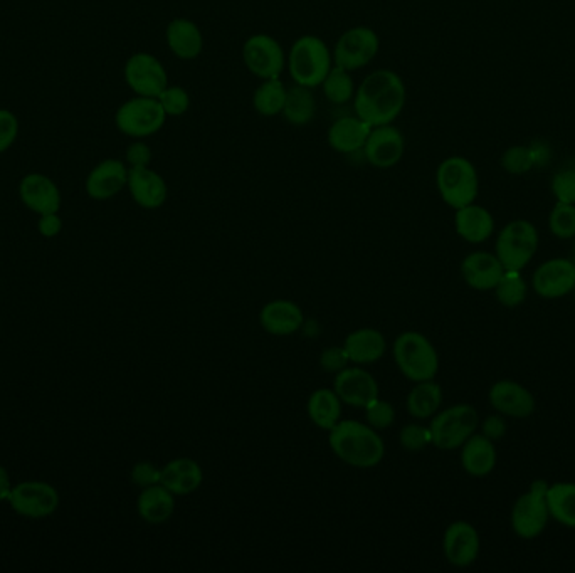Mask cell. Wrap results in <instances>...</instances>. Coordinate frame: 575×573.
<instances>
[{
  "label": "cell",
  "instance_id": "1",
  "mask_svg": "<svg viewBox=\"0 0 575 573\" xmlns=\"http://www.w3.org/2000/svg\"><path fill=\"white\" fill-rule=\"evenodd\" d=\"M406 105V85L392 69H377L355 91V115L370 127L389 125Z\"/></svg>",
  "mask_w": 575,
  "mask_h": 573
},
{
  "label": "cell",
  "instance_id": "2",
  "mask_svg": "<svg viewBox=\"0 0 575 573\" xmlns=\"http://www.w3.org/2000/svg\"><path fill=\"white\" fill-rule=\"evenodd\" d=\"M328 444L333 454L352 468H375L386 456V444L379 431L364 422H338L332 431H328Z\"/></svg>",
  "mask_w": 575,
  "mask_h": 573
},
{
  "label": "cell",
  "instance_id": "3",
  "mask_svg": "<svg viewBox=\"0 0 575 573\" xmlns=\"http://www.w3.org/2000/svg\"><path fill=\"white\" fill-rule=\"evenodd\" d=\"M288 71L296 85L306 88L322 86L333 68V54L327 43L317 36H301L296 39L288 54Z\"/></svg>",
  "mask_w": 575,
  "mask_h": 573
},
{
  "label": "cell",
  "instance_id": "4",
  "mask_svg": "<svg viewBox=\"0 0 575 573\" xmlns=\"http://www.w3.org/2000/svg\"><path fill=\"white\" fill-rule=\"evenodd\" d=\"M436 187L446 206L461 209L470 206L478 197L480 179L473 163L465 157H448L436 170Z\"/></svg>",
  "mask_w": 575,
  "mask_h": 573
},
{
  "label": "cell",
  "instance_id": "5",
  "mask_svg": "<svg viewBox=\"0 0 575 573\" xmlns=\"http://www.w3.org/2000/svg\"><path fill=\"white\" fill-rule=\"evenodd\" d=\"M392 355L401 374L411 382H423L436 377L439 355L433 343L419 332H404L396 338Z\"/></svg>",
  "mask_w": 575,
  "mask_h": 573
},
{
  "label": "cell",
  "instance_id": "6",
  "mask_svg": "<svg viewBox=\"0 0 575 573\" xmlns=\"http://www.w3.org/2000/svg\"><path fill=\"white\" fill-rule=\"evenodd\" d=\"M429 424L434 446L453 451L463 446L480 426V416L473 405L458 404L436 412Z\"/></svg>",
  "mask_w": 575,
  "mask_h": 573
},
{
  "label": "cell",
  "instance_id": "7",
  "mask_svg": "<svg viewBox=\"0 0 575 573\" xmlns=\"http://www.w3.org/2000/svg\"><path fill=\"white\" fill-rule=\"evenodd\" d=\"M496 258L505 271H522L539 249V232L530 221L508 222L496 237Z\"/></svg>",
  "mask_w": 575,
  "mask_h": 573
},
{
  "label": "cell",
  "instance_id": "8",
  "mask_svg": "<svg viewBox=\"0 0 575 573\" xmlns=\"http://www.w3.org/2000/svg\"><path fill=\"white\" fill-rule=\"evenodd\" d=\"M165 120L167 115L160 101L147 96H135L132 100L125 101L115 113L118 130L135 140L152 137L160 132L164 128Z\"/></svg>",
  "mask_w": 575,
  "mask_h": 573
},
{
  "label": "cell",
  "instance_id": "9",
  "mask_svg": "<svg viewBox=\"0 0 575 573\" xmlns=\"http://www.w3.org/2000/svg\"><path fill=\"white\" fill-rule=\"evenodd\" d=\"M550 484L544 479L533 481L530 491L518 498L512 510V528L517 537L533 540L540 537L550 520L547 491Z\"/></svg>",
  "mask_w": 575,
  "mask_h": 573
},
{
  "label": "cell",
  "instance_id": "10",
  "mask_svg": "<svg viewBox=\"0 0 575 573\" xmlns=\"http://www.w3.org/2000/svg\"><path fill=\"white\" fill-rule=\"evenodd\" d=\"M379 49V36L374 29L365 26L352 27L338 37L332 53L333 63L352 73L355 69L372 63Z\"/></svg>",
  "mask_w": 575,
  "mask_h": 573
},
{
  "label": "cell",
  "instance_id": "11",
  "mask_svg": "<svg viewBox=\"0 0 575 573\" xmlns=\"http://www.w3.org/2000/svg\"><path fill=\"white\" fill-rule=\"evenodd\" d=\"M243 61L249 73L259 79L280 78L286 68V54L275 37L254 34L243 46Z\"/></svg>",
  "mask_w": 575,
  "mask_h": 573
},
{
  "label": "cell",
  "instance_id": "12",
  "mask_svg": "<svg viewBox=\"0 0 575 573\" xmlns=\"http://www.w3.org/2000/svg\"><path fill=\"white\" fill-rule=\"evenodd\" d=\"M123 76L128 88L137 96L159 98L169 86V74L164 64L150 53H135L128 58Z\"/></svg>",
  "mask_w": 575,
  "mask_h": 573
},
{
  "label": "cell",
  "instance_id": "13",
  "mask_svg": "<svg viewBox=\"0 0 575 573\" xmlns=\"http://www.w3.org/2000/svg\"><path fill=\"white\" fill-rule=\"evenodd\" d=\"M9 505L17 515L41 520L58 510L59 495L53 484L44 481H24L12 488Z\"/></svg>",
  "mask_w": 575,
  "mask_h": 573
},
{
  "label": "cell",
  "instance_id": "14",
  "mask_svg": "<svg viewBox=\"0 0 575 573\" xmlns=\"http://www.w3.org/2000/svg\"><path fill=\"white\" fill-rule=\"evenodd\" d=\"M404 148H406L404 135L399 128L389 123V125L372 127L362 150L372 167L386 170L396 167L397 163L401 162Z\"/></svg>",
  "mask_w": 575,
  "mask_h": 573
},
{
  "label": "cell",
  "instance_id": "15",
  "mask_svg": "<svg viewBox=\"0 0 575 573\" xmlns=\"http://www.w3.org/2000/svg\"><path fill=\"white\" fill-rule=\"evenodd\" d=\"M533 290L545 300H559L575 288V264L570 259H550L533 273Z\"/></svg>",
  "mask_w": 575,
  "mask_h": 573
},
{
  "label": "cell",
  "instance_id": "16",
  "mask_svg": "<svg viewBox=\"0 0 575 573\" xmlns=\"http://www.w3.org/2000/svg\"><path fill=\"white\" fill-rule=\"evenodd\" d=\"M333 390L342 404L365 409L370 402L379 399V384L372 375L360 367L343 368L335 374Z\"/></svg>",
  "mask_w": 575,
  "mask_h": 573
},
{
  "label": "cell",
  "instance_id": "17",
  "mask_svg": "<svg viewBox=\"0 0 575 573\" xmlns=\"http://www.w3.org/2000/svg\"><path fill=\"white\" fill-rule=\"evenodd\" d=\"M480 535L468 521H454L444 531V557L453 567L466 568L480 555Z\"/></svg>",
  "mask_w": 575,
  "mask_h": 573
},
{
  "label": "cell",
  "instance_id": "18",
  "mask_svg": "<svg viewBox=\"0 0 575 573\" xmlns=\"http://www.w3.org/2000/svg\"><path fill=\"white\" fill-rule=\"evenodd\" d=\"M128 172L130 167L123 160L118 158L101 160L86 177V194L93 200H110L117 197L127 187Z\"/></svg>",
  "mask_w": 575,
  "mask_h": 573
},
{
  "label": "cell",
  "instance_id": "19",
  "mask_svg": "<svg viewBox=\"0 0 575 573\" xmlns=\"http://www.w3.org/2000/svg\"><path fill=\"white\" fill-rule=\"evenodd\" d=\"M19 199L22 204L37 216L59 212L61 209V190L51 177L44 174H27L19 182Z\"/></svg>",
  "mask_w": 575,
  "mask_h": 573
},
{
  "label": "cell",
  "instance_id": "20",
  "mask_svg": "<svg viewBox=\"0 0 575 573\" xmlns=\"http://www.w3.org/2000/svg\"><path fill=\"white\" fill-rule=\"evenodd\" d=\"M488 399L496 412L515 419L532 416L537 407L532 392L513 380H500L491 385Z\"/></svg>",
  "mask_w": 575,
  "mask_h": 573
},
{
  "label": "cell",
  "instance_id": "21",
  "mask_svg": "<svg viewBox=\"0 0 575 573\" xmlns=\"http://www.w3.org/2000/svg\"><path fill=\"white\" fill-rule=\"evenodd\" d=\"M127 187L135 204L148 211L164 206L169 197V187L164 177L150 167L130 169Z\"/></svg>",
  "mask_w": 575,
  "mask_h": 573
},
{
  "label": "cell",
  "instance_id": "22",
  "mask_svg": "<svg viewBox=\"0 0 575 573\" xmlns=\"http://www.w3.org/2000/svg\"><path fill=\"white\" fill-rule=\"evenodd\" d=\"M303 311L295 301L275 300L266 303L259 311V325L264 332L275 337L295 335L303 325Z\"/></svg>",
  "mask_w": 575,
  "mask_h": 573
},
{
  "label": "cell",
  "instance_id": "23",
  "mask_svg": "<svg viewBox=\"0 0 575 573\" xmlns=\"http://www.w3.org/2000/svg\"><path fill=\"white\" fill-rule=\"evenodd\" d=\"M503 273L505 268L500 259L496 258V254L478 251L466 256L461 263V276L465 283L476 291L495 290Z\"/></svg>",
  "mask_w": 575,
  "mask_h": 573
},
{
  "label": "cell",
  "instance_id": "24",
  "mask_svg": "<svg viewBox=\"0 0 575 573\" xmlns=\"http://www.w3.org/2000/svg\"><path fill=\"white\" fill-rule=\"evenodd\" d=\"M204 473L197 461L190 458H177L165 464L160 471V484L175 496H189L201 488Z\"/></svg>",
  "mask_w": 575,
  "mask_h": 573
},
{
  "label": "cell",
  "instance_id": "25",
  "mask_svg": "<svg viewBox=\"0 0 575 573\" xmlns=\"http://www.w3.org/2000/svg\"><path fill=\"white\" fill-rule=\"evenodd\" d=\"M167 46L175 58L192 61L199 58L204 49V36L196 22L177 17L167 26Z\"/></svg>",
  "mask_w": 575,
  "mask_h": 573
},
{
  "label": "cell",
  "instance_id": "26",
  "mask_svg": "<svg viewBox=\"0 0 575 573\" xmlns=\"http://www.w3.org/2000/svg\"><path fill=\"white\" fill-rule=\"evenodd\" d=\"M454 227L463 241L481 244L488 241L495 232V219L485 207L476 206L473 202L470 206L456 209Z\"/></svg>",
  "mask_w": 575,
  "mask_h": 573
},
{
  "label": "cell",
  "instance_id": "27",
  "mask_svg": "<svg viewBox=\"0 0 575 573\" xmlns=\"http://www.w3.org/2000/svg\"><path fill=\"white\" fill-rule=\"evenodd\" d=\"M370 130L372 127L360 116L338 118L337 121H333L332 127L328 130V143L338 153L359 152L364 148Z\"/></svg>",
  "mask_w": 575,
  "mask_h": 573
},
{
  "label": "cell",
  "instance_id": "28",
  "mask_svg": "<svg viewBox=\"0 0 575 573\" xmlns=\"http://www.w3.org/2000/svg\"><path fill=\"white\" fill-rule=\"evenodd\" d=\"M137 510L148 525H164L174 515L175 495L162 484H153L138 495Z\"/></svg>",
  "mask_w": 575,
  "mask_h": 573
},
{
  "label": "cell",
  "instance_id": "29",
  "mask_svg": "<svg viewBox=\"0 0 575 573\" xmlns=\"http://www.w3.org/2000/svg\"><path fill=\"white\" fill-rule=\"evenodd\" d=\"M496 456L495 442L490 441L483 434H473L468 441L461 446V466L466 473L475 478H483L495 469Z\"/></svg>",
  "mask_w": 575,
  "mask_h": 573
},
{
  "label": "cell",
  "instance_id": "30",
  "mask_svg": "<svg viewBox=\"0 0 575 573\" xmlns=\"http://www.w3.org/2000/svg\"><path fill=\"white\" fill-rule=\"evenodd\" d=\"M343 348L349 353L350 362L372 365L384 357L387 350L386 337L375 328H359L345 338Z\"/></svg>",
  "mask_w": 575,
  "mask_h": 573
},
{
  "label": "cell",
  "instance_id": "31",
  "mask_svg": "<svg viewBox=\"0 0 575 573\" xmlns=\"http://www.w3.org/2000/svg\"><path fill=\"white\" fill-rule=\"evenodd\" d=\"M306 412L318 429L332 431L342 421V400L338 399L335 390L318 389L310 395Z\"/></svg>",
  "mask_w": 575,
  "mask_h": 573
},
{
  "label": "cell",
  "instance_id": "32",
  "mask_svg": "<svg viewBox=\"0 0 575 573\" xmlns=\"http://www.w3.org/2000/svg\"><path fill=\"white\" fill-rule=\"evenodd\" d=\"M443 404V389L434 379L416 382L407 395V412L416 419H431Z\"/></svg>",
  "mask_w": 575,
  "mask_h": 573
},
{
  "label": "cell",
  "instance_id": "33",
  "mask_svg": "<svg viewBox=\"0 0 575 573\" xmlns=\"http://www.w3.org/2000/svg\"><path fill=\"white\" fill-rule=\"evenodd\" d=\"M281 115L285 116V120L293 127L310 125L317 115V100L313 96L312 88L300 85L290 88Z\"/></svg>",
  "mask_w": 575,
  "mask_h": 573
},
{
  "label": "cell",
  "instance_id": "34",
  "mask_svg": "<svg viewBox=\"0 0 575 573\" xmlns=\"http://www.w3.org/2000/svg\"><path fill=\"white\" fill-rule=\"evenodd\" d=\"M547 506L550 518L567 528H575V484L557 483L549 486Z\"/></svg>",
  "mask_w": 575,
  "mask_h": 573
},
{
  "label": "cell",
  "instance_id": "35",
  "mask_svg": "<svg viewBox=\"0 0 575 573\" xmlns=\"http://www.w3.org/2000/svg\"><path fill=\"white\" fill-rule=\"evenodd\" d=\"M286 96H288V88L280 78L264 79L254 91V110L258 115L266 116V118L281 115L285 108Z\"/></svg>",
  "mask_w": 575,
  "mask_h": 573
},
{
  "label": "cell",
  "instance_id": "36",
  "mask_svg": "<svg viewBox=\"0 0 575 573\" xmlns=\"http://www.w3.org/2000/svg\"><path fill=\"white\" fill-rule=\"evenodd\" d=\"M323 93L333 105H345L355 95V83L352 74L340 66H333L327 78L323 79Z\"/></svg>",
  "mask_w": 575,
  "mask_h": 573
},
{
  "label": "cell",
  "instance_id": "37",
  "mask_svg": "<svg viewBox=\"0 0 575 573\" xmlns=\"http://www.w3.org/2000/svg\"><path fill=\"white\" fill-rule=\"evenodd\" d=\"M496 300L505 308H517L527 298V283L520 271H505L500 283L496 284Z\"/></svg>",
  "mask_w": 575,
  "mask_h": 573
},
{
  "label": "cell",
  "instance_id": "38",
  "mask_svg": "<svg viewBox=\"0 0 575 573\" xmlns=\"http://www.w3.org/2000/svg\"><path fill=\"white\" fill-rule=\"evenodd\" d=\"M550 189L557 202L575 204V158H570L555 172Z\"/></svg>",
  "mask_w": 575,
  "mask_h": 573
},
{
  "label": "cell",
  "instance_id": "39",
  "mask_svg": "<svg viewBox=\"0 0 575 573\" xmlns=\"http://www.w3.org/2000/svg\"><path fill=\"white\" fill-rule=\"evenodd\" d=\"M549 229L559 239H574L575 237V204L557 202L550 211Z\"/></svg>",
  "mask_w": 575,
  "mask_h": 573
},
{
  "label": "cell",
  "instance_id": "40",
  "mask_svg": "<svg viewBox=\"0 0 575 573\" xmlns=\"http://www.w3.org/2000/svg\"><path fill=\"white\" fill-rule=\"evenodd\" d=\"M502 167L508 174H528L530 170L535 169L530 147L528 145H513V147L507 148L502 155Z\"/></svg>",
  "mask_w": 575,
  "mask_h": 573
},
{
  "label": "cell",
  "instance_id": "41",
  "mask_svg": "<svg viewBox=\"0 0 575 573\" xmlns=\"http://www.w3.org/2000/svg\"><path fill=\"white\" fill-rule=\"evenodd\" d=\"M364 411L365 421L370 427H374L375 431H386L396 421V411L391 402L382 400L380 397L370 402Z\"/></svg>",
  "mask_w": 575,
  "mask_h": 573
},
{
  "label": "cell",
  "instance_id": "42",
  "mask_svg": "<svg viewBox=\"0 0 575 573\" xmlns=\"http://www.w3.org/2000/svg\"><path fill=\"white\" fill-rule=\"evenodd\" d=\"M399 442L401 446L406 449L407 453H419L423 451L429 444H433V437L429 427L421 426V424H406L399 432Z\"/></svg>",
  "mask_w": 575,
  "mask_h": 573
},
{
  "label": "cell",
  "instance_id": "43",
  "mask_svg": "<svg viewBox=\"0 0 575 573\" xmlns=\"http://www.w3.org/2000/svg\"><path fill=\"white\" fill-rule=\"evenodd\" d=\"M157 100L160 101V105L164 108L167 116L185 115L190 108L189 93L180 86H167Z\"/></svg>",
  "mask_w": 575,
  "mask_h": 573
},
{
  "label": "cell",
  "instance_id": "44",
  "mask_svg": "<svg viewBox=\"0 0 575 573\" xmlns=\"http://www.w3.org/2000/svg\"><path fill=\"white\" fill-rule=\"evenodd\" d=\"M19 120L17 116L7 108H0V155L11 150L19 137Z\"/></svg>",
  "mask_w": 575,
  "mask_h": 573
},
{
  "label": "cell",
  "instance_id": "45",
  "mask_svg": "<svg viewBox=\"0 0 575 573\" xmlns=\"http://www.w3.org/2000/svg\"><path fill=\"white\" fill-rule=\"evenodd\" d=\"M350 358L347 350L342 347H330L323 350L320 355V367L327 374H338L343 368L349 367Z\"/></svg>",
  "mask_w": 575,
  "mask_h": 573
},
{
  "label": "cell",
  "instance_id": "46",
  "mask_svg": "<svg viewBox=\"0 0 575 573\" xmlns=\"http://www.w3.org/2000/svg\"><path fill=\"white\" fill-rule=\"evenodd\" d=\"M160 471L157 464L150 463V461H140L135 464L132 469V483L138 488H148L153 484H160Z\"/></svg>",
  "mask_w": 575,
  "mask_h": 573
},
{
  "label": "cell",
  "instance_id": "47",
  "mask_svg": "<svg viewBox=\"0 0 575 573\" xmlns=\"http://www.w3.org/2000/svg\"><path fill=\"white\" fill-rule=\"evenodd\" d=\"M152 157V150H150L147 143L142 142V140H135L132 145H128L127 153H125V162H127L130 169L150 167Z\"/></svg>",
  "mask_w": 575,
  "mask_h": 573
},
{
  "label": "cell",
  "instance_id": "48",
  "mask_svg": "<svg viewBox=\"0 0 575 573\" xmlns=\"http://www.w3.org/2000/svg\"><path fill=\"white\" fill-rule=\"evenodd\" d=\"M481 434L488 437L490 441H500L507 434V422L503 421L502 416H488L481 424Z\"/></svg>",
  "mask_w": 575,
  "mask_h": 573
},
{
  "label": "cell",
  "instance_id": "49",
  "mask_svg": "<svg viewBox=\"0 0 575 573\" xmlns=\"http://www.w3.org/2000/svg\"><path fill=\"white\" fill-rule=\"evenodd\" d=\"M37 229L43 234L44 237L58 236L59 232L63 231V219L59 217L58 212H51V214H43L39 216V224Z\"/></svg>",
  "mask_w": 575,
  "mask_h": 573
},
{
  "label": "cell",
  "instance_id": "50",
  "mask_svg": "<svg viewBox=\"0 0 575 573\" xmlns=\"http://www.w3.org/2000/svg\"><path fill=\"white\" fill-rule=\"evenodd\" d=\"M528 147H530V152H532L535 169L547 167V163L552 160V148H550L549 143L544 142V140H533Z\"/></svg>",
  "mask_w": 575,
  "mask_h": 573
},
{
  "label": "cell",
  "instance_id": "51",
  "mask_svg": "<svg viewBox=\"0 0 575 573\" xmlns=\"http://www.w3.org/2000/svg\"><path fill=\"white\" fill-rule=\"evenodd\" d=\"M12 481L11 476H9V471H7L4 466H0V501H9L12 493Z\"/></svg>",
  "mask_w": 575,
  "mask_h": 573
},
{
  "label": "cell",
  "instance_id": "52",
  "mask_svg": "<svg viewBox=\"0 0 575 573\" xmlns=\"http://www.w3.org/2000/svg\"><path fill=\"white\" fill-rule=\"evenodd\" d=\"M570 261L575 264V237L574 244H572V253H570Z\"/></svg>",
  "mask_w": 575,
  "mask_h": 573
},
{
  "label": "cell",
  "instance_id": "53",
  "mask_svg": "<svg viewBox=\"0 0 575 573\" xmlns=\"http://www.w3.org/2000/svg\"><path fill=\"white\" fill-rule=\"evenodd\" d=\"M572 293H574V296H575V288H574V291H572Z\"/></svg>",
  "mask_w": 575,
  "mask_h": 573
}]
</instances>
